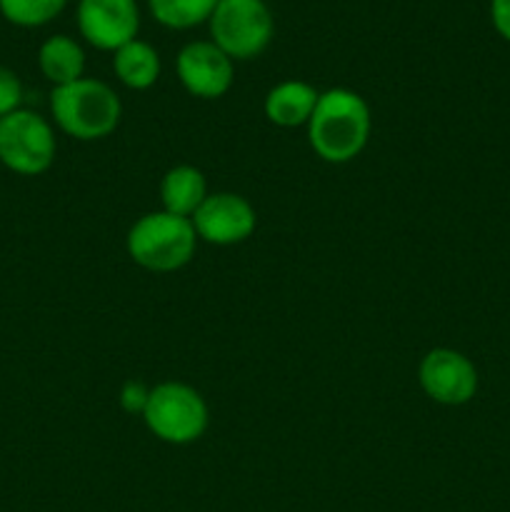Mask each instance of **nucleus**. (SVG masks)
<instances>
[{
	"label": "nucleus",
	"mask_w": 510,
	"mask_h": 512,
	"mask_svg": "<svg viewBox=\"0 0 510 512\" xmlns=\"http://www.w3.org/2000/svg\"><path fill=\"white\" fill-rule=\"evenodd\" d=\"M308 143L323 163H353L373 133V113L368 100L350 88H330L320 93L308 120Z\"/></svg>",
	"instance_id": "obj_1"
},
{
	"label": "nucleus",
	"mask_w": 510,
	"mask_h": 512,
	"mask_svg": "<svg viewBox=\"0 0 510 512\" xmlns=\"http://www.w3.org/2000/svg\"><path fill=\"white\" fill-rule=\"evenodd\" d=\"M50 115L60 133L93 143L115 133L123 120L120 95L98 78H80L50 93Z\"/></svg>",
	"instance_id": "obj_2"
},
{
	"label": "nucleus",
	"mask_w": 510,
	"mask_h": 512,
	"mask_svg": "<svg viewBox=\"0 0 510 512\" xmlns=\"http://www.w3.org/2000/svg\"><path fill=\"white\" fill-rule=\"evenodd\" d=\"M198 233L193 220L168 210H153L135 220L125 235L130 260L150 273H175L195 258Z\"/></svg>",
	"instance_id": "obj_3"
},
{
	"label": "nucleus",
	"mask_w": 510,
	"mask_h": 512,
	"mask_svg": "<svg viewBox=\"0 0 510 512\" xmlns=\"http://www.w3.org/2000/svg\"><path fill=\"white\" fill-rule=\"evenodd\" d=\"M143 423L160 443L193 445L210 425V410L203 393L180 380H165L150 388Z\"/></svg>",
	"instance_id": "obj_4"
},
{
	"label": "nucleus",
	"mask_w": 510,
	"mask_h": 512,
	"mask_svg": "<svg viewBox=\"0 0 510 512\" xmlns=\"http://www.w3.org/2000/svg\"><path fill=\"white\" fill-rule=\"evenodd\" d=\"M58 138L48 118L28 108L0 118V163L15 175L35 178L53 168Z\"/></svg>",
	"instance_id": "obj_5"
},
{
	"label": "nucleus",
	"mask_w": 510,
	"mask_h": 512,
	"mask_svg": "<svg viewBox=\"0 0 510 512\" xmlns=\"http://www.w3.org/2000/svg\"><path fill=\"white\" fill-rule=\"evenodd\" d=\"M210 40L230 60H253L275 35V20L263 0H220L208 20Z\"/></svg>",
	"instance_id": "obj_6"
},
{
	"label": "nucleus",
	"mask_w": 510,
	"mask_h": 512,
	"mask_svg": "<svg viewBox=\"0 0 510 512\" xmlns=\"http://www.w3.org/2000/svg\"><path fill=\"white\" fill-rule=\"evenodd\" d=\"M418 383L433 403L460 408L475 398L480 378L468 355L453 348H433L420 360Z\"/></svg>",
	"instance_id": "obj_7"
},
{
	"label": "nucleus",
	"mask_w": 510,
	"mask_h": 512,
	"mask_svg": "<svg viewBox=\"0 0 510 512\" xmlns=\"http://www.w3.org/2000/svg\"><path fill=\"white\" fill-rule=\"evenodd\" d=\"M190 220H193L198 240L218 245V248L245 243L258 228V213H255L253 203L243 195L228 193V190L210 193Z\"/></svg>",
	"instance_id": "obj_8"
},
{
	"label": "nucleus",
	"mask_w": 510,
	"mask_h": 512,
	"mask_svg": "<svg viewBox=\"0 0 510 512\" xmlns=\"http://www.w3.org/2000/svg\"><path fill=\"white\" fill-rule=\"evenodd\" d=\"M233 63L235 60H230L213 40H193L183 45L175 58V73L193 98L218 100L233 88Z\"/></svg>",
	"instance_id": "obj_9"
},
{
	"label": "nucleus",
	"mask_w": 510,
	"mask_h": 512,
	"mask_svg": "<svg viewBox=\"0 0 510 512\" xmlns=\"http://www.w3.org/2000/svg\"><path fill=\"white\" fill-rule=\"evenodd\" d=\"M78 30L98 50L115 53L138 38L140 8L135 0H80Z\"/></svg>",
	"instance_id": "obj_10"
},
{
	"label": "nucleus",
	"mask_w": 510,
	"mask_h": 512,
	"mask_svg": "<svg viewBox=\"0 0 510 512\" xmlns=\"http://www.w3.org/2000/svg\"><path fill=\"white\" fill-rule=\"evenodd\" d=\"M320 93L305 80H283L273 85L263 100V113L278 128H303L313 115Z\"/></svg>",
	"instance_id": "obj_11"
},
{
	"label": "nucleus",
	"mask_w": 510,
	"mask_h": 512,
	"mask_svg": "<svg viewBox=\"0 0 510 512\" xmlns=\"http://www.w3.org/2000/svg\"><path fill=\"white\" fill-rule=\"evenodd\" d=\"M208 180L195 165H175L160 180V203L168 213L180 218H193L195 210L208 198Z\"/></svg>",
	"instance_id": "obj_12"
},
{
	"label": "nucleus",
	"mask_w": 510,
	"mask_h": 512,
	"mask_svg": "<svg viewBox=\"0 0 510 512\" xmlns=\"http://www.w3.org/2000/svg\"><path fill=\"white\" fill-rule=\"evenodd\" d=\"M38 68L53 88L85 78V50L70 35H50L38 50Z\"/></svg>",
	"instance_id": "obj_13"
},
{
	"label": "nucleus",
	"mask_w": 510,
	"mask_h": 512,
	"mask_svg": "<svg viewBox=\"0 0 510 512\" xmlns=\"http://www.w3.org/2000/svg\"><path fill=\"white\" fill-rule=\"evenodd\" d=\"M160 55L148 40H130L113 53L115 78L130 90H148L160 78Z\"/></svg>",
	"instance_id": "obj_14"
},
{
	"label": "nucleus",
	"mask_w": 510,
	"mask_h": 512,
	"mask_svg": "<svg viewBox=\"0 0 510 512\" xmlns=\"http://www.w3.org/2000/svg\"><path fill=\"white\" fill-rule=\"evenodd\" d=\"M220 0H148L150 15L170 30H190L208 23Z\"/></svg>",
	"instance_id": "obj_15"
},
{
	"label": "nucleus",
	"mask_w": 510,
	"mask_h": 512,
	"mask_svg": "<svg viewBox=\"0 0 510 512\" xmlns=\"http://www.w3.org/2000/svg\"><path fill=\"white\" fill-rule=\"evenodd\" d=\"M68 0H0V15L18 28H40L58 18Z\"/></svg>",
	"instance_id": "obj_16"
},
{
	"label": "nucleus",
	"mask_w": 510,
	"mask_h": 512,
	"mask_svg": "<svg viewBox=\"0 0 510 512\" xmlns=\"http://www.w3.org/2000/svg\"><path fill=\"white\" fill-rule=\"evenodd\" d=\"M23 105V80L18 73L0 65V118L15 113Z\"/></svg>",
	"instance_id": "obj_17"
},
{
	"label": "nucleus",
	"mask_w": 510,
	"mask_h": 512,
	"mask_svg": "<svg viewBox=\"0 0 510 512\" xmlns=\"http://www.w3.org/2000/svg\"><path fill=\"white\" fill-rule=\"evenodd\" d=\"M150 398V388L143 383V380H125L120 385V393H118V403L120 408L125 410L128 415H140L143 418L145 413V405H148Z\"/></svg>",
	"instance_id": "obj_18"
},
{
	"label": "nucleus",
	"mask_w": 510,
	"mask_h": 512,
	"mask_svg": "<svg viewBox=\"0 0 510 512\" xmlns=\"http://www.w3.org/2000/svg\"><path fill=\"white\" fill-rule=\"evenodd\" d=\"M490 20L495 33L510 43V0H490Z\"/></svg>",
	"instance_id": "obj_19"
}]
</instances>
